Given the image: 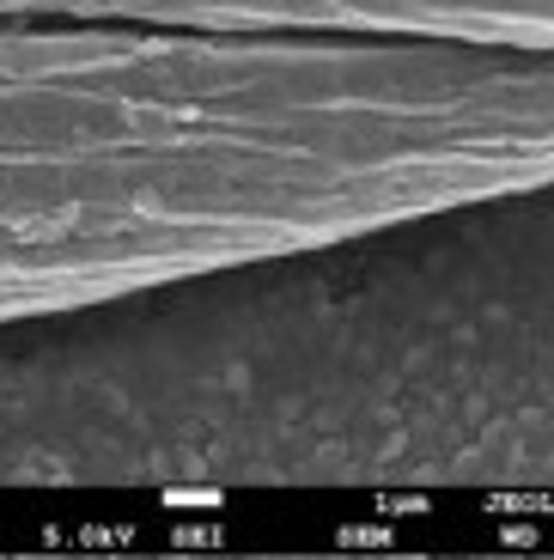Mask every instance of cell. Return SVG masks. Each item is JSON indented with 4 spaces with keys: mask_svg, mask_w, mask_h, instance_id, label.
I'll return each mask as SVG.
<instances>
[{
    "mask_svg": "<svg viewBox=\"0 0 554 560\" xmlns=\"http://www.w3.org/2000/svg\"><path fill=\"white\" fill-rule=\"evenodd\" d=\"M0 13L165 31H305V37L554 49V0H0Z\"/></svg>",
    "mask_w": 554,
    "mask_h": 560,
    "instance_id": "cell-3",
    "label": "cell"
},
{
    "mask_svg": "<svg viewBox=\"0 0 554 560\" xmlns=\"http://www.w3.org/2000/svg\"><path fill=\"white\" fill-rule=\"evenodd\" d=\"M554 171V49L0 13V329Z\"/></svg>",
    "mask_w": 554,
    "mask_h": 560,
    "instance_id": "cell-2",
    "label": "cell"
},
{
    "mask_svg": "<svg viewBox=\"0 0 554 560\" xmlns=\"http://www.w3.org/2000/svg\"><path fill=\"white\" fill-rule=\"evenodd\" d=\"M0 488L554 493V171L0 329Z\"/></svg>",
    "mask_w": 554,
    "mask_h": 560,
    "instance_id": "cell-1",
    "label": "cell"
}]
</instances>
